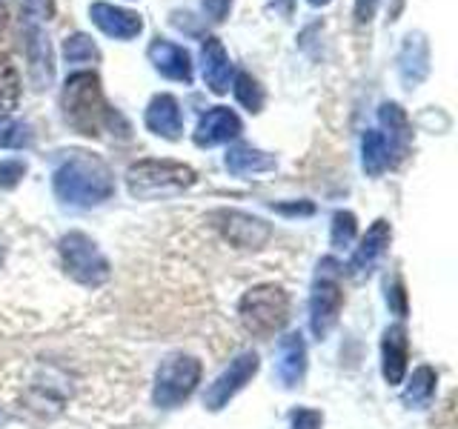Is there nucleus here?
<instances>
[{
    "mask_svg": "<svg viewBox=\"0 0 458 429\" xmlns=\"http://www.w3.org/2000/svg\"><path fill=\"white\" fill-rule=\"evenodd\" d=\"M61 109H64V121L86 138H100L104 132H112L114 126L129 132L121 112H114L106 104L95 72H75V75L66 78L61 92Z\"/></svg>",
    "mask_w": 458,
    "mask_h": 429,
    "instance_id": "obj_1",
    "label": "nucleus"
},
{
    "mask_svg": "<svg viewBox=\"0 0 458 429\" xmlns=\"http://www.w3.org/2000/svg\"><path fill=\"white\" fill-rule=\"evenodd\" d=\"M55 195L69 206H98L112 198L114 178L109 166L89 152H69L52 175Z\"/></svg>",
    "mask_w": 458,
    "mask_h": 429,
    "instance_id": "obj_2",
    "label": "nucleus"
},
{
    "mask_svg": "<svg viewBox=\"0 0 458 429\" xmlns=\"http://www.w3.org/2000/svg\"><path fill=\"white\" fill-rule=\"evenodd\" d=\"M195 183V169L175 161H138L126 172V186L138 200L169 198Z\"/></svg>",
    "mask_w": 458,
    "mask_h": 429,
    "instance_id": "obj_3",
    "label": "nucleus"
},
{
    "mask_svg": "<svg viewBox=\"0 0 458 429\" xmlns=\"http://www.w3.org/2000/svg\"><path fill=\"white\" fill-rule=\"evenodd\" d=\"M238 315L247 332H252L255 338H269L290 318V298L276 283L255 286L241 298Z\"/></svg>",
    "mask_w": 458,
    "mask_h": 429,
    "instance_id": "obj_4",
    "label": "nucleus"
},
{
    "mask_svg": "<svg viewBox=\"0 0 458 429\" xmlns=\"http://www.w3.org/2000/svg\"><path fill=\"white\" fill-rule=\"evenodd\" d=\"M341 272L333 257L318 264L315 272V283H312V295H310V326L315 338H327L329 329L335 326L341 307H344V290H341Z\"/></svg>",
    "mask_w": 458,
    "mask_h": 429,
    "instance_id": "obj_5",
    "label": "nucleus"
},
{
    "mask_svg": "<svg viewBox=\"0 0 458 429\" xmlns=\"http://www.w3.org/2000/svg\"><path fill=\"white\" fill-rule=\"evenodd\" d=\"M200 381V361L192 355H169L155 375V404L161 409H175L195 392Z\"/></svg>",
    "mask_w": 458,
    "mask_h": 429,
    "instance_id": "obj_6",
    "label": "nucleus"
},
{
    "mask_svg": "<svg viewBox=\"0 0 458 429\" xmlns=\"http://www.w3.org/2000/svg\"><path fill=\"white\" fill-rule=\"evenodd\" d=\"M23 49L29 61V78H32L35 89H47L55 80V61L52 46L43 29V12L38 0H26L23 6Z\"/></svg>",
    "mask_w": 458,
    "mask_h": 429,
    "instance_id": "obj_7",
    "label": "nucleus"
},
{
    "mask_svg": "<svg viewBox=\"0 0 458 429\" xmlns=\"http://www.w3.org/2000/svg\"><path fill=\"white\" fill-rule=\"evenodd\" d=\"M61 257L66 275L72 281H78L83 286H100L109 281V261L89 235L69 232L61 240Z\"/></svg>",
    "mask_w": 458,
    "mask_h": 429,
    "instance_id": "obj_8",
    "label": "nucleus"
},
{
    "mask_svg": "<svg viewBox=\"0 0 458 429\" xmlns=\"http://www.w3.org/2000/svg\"><path fill=\"white\" fill-rule=\"evenodd\" d=\"M258 372V355L255 352H243L238 355L233 364H229L218 378L209 383V390L204 395V407L209 412L224 409L229 400H233L243 386H247Z\"/></svg>",
    "mask_w": 458,
    "mask_h": 429,
    "instance_id": "obj_9",
    "label": "nucleus"
},
{
    "mask_svg": "<svg viewBox=\"0 0 458 429\" xmlns=\"http://www.w3.org/2000/svg\"><path fill=\"white\" fill-rule=\"evenodd\" d=\"M215 221H218L224 238L238 249H258V247H264L272 235V229L261 218H252V214H243V212L224 209L215 214Z\"/></svg>",
    "mask_w": 458,
    "mask_h": 429,
    "instance_id": "obj_10",
    "label": "nucleus"
},
{
    "mask_svg": "<svg viewBox=\"0 0 458 429\" xmlns=\"http://www.w3.org/2000/svg\"><path fill=\"white\" fill-rule=\"evenodd\" d=\"M241 118L226 106H215L207 114H200V121L195 126V143L200 149L209 147H221V143H229L233 138L241 135Z\"/></svg>",
    "mask_w": 458,
    "mask_h": 429,
    "instance_id": "obj_11",
    "label": "nucleus"
},
{
    "mask_svg": "<svg viewBox=\"0 0 458 429\" xmlns=\"http://www.w3.org/2000/svg\"><path fill=\"white\" fill-rule=\"evenodd\" d=\"M89 18L100 32L114 40H132L143 32V21L138 12L104 4V0H98V4L89 6Z\"/></svg>",
    "mask_w": 458,
    "mask_h": 429,
    "instance_id": "obj_12",
    "label": "nucleus"
},
{
    "mask_svg": "<svg viewBox=\"0 0 458 429\" xmlns=\"http://www.w3.org/2000/svg\"><path fill=\"white\" fill-rule=\"evenodd\" d=\"M149 63L155 66V72H161L164 78L178 80V83H192V55L183 46L164 38H155L149 43Z\"/></svg>",
    "mask_w": 458,
    "mask_h": 429,
    "instance_id": "obj_13",
    "label": "nucleus"
},
{
    "mask_svg": "<svg viewBox=\"0 0 458 429\" xmlns=\"http://www.w3.org/2000/svg\"><path fill=\"white\" fill-rule=\"evenodd\" d=\"M429 75V43L421 32H410L398 52V78L404 89H415Z\"/></svg>",
    "mask_w": 458,
    "mask_h": 429,
    "instance_id": "obj_14",
    "label": "nucleus"
},
{
    "mask_svg": "<svg viewBox=\"0 0 458 429\" xmlns=\"http://www.w3.org/2000/svg\"><path fill=\"white\" fill-rule=\"evenodd\" d=\"M143 123L152 135L166 138V140H178L183 132V118H181V106L172 95H155L143 114Z\"/></svg>",
    "mask_w": 458,
    "mask_h": 429,
    "instance_id": "obj_15",
    "label": "nucleus"
},
{
    "mask_svg": "<svg viewBox=\"0 0 458 429\" xmlns=\"http://www.w3.org/2000/svg\"><path fill=\"white\" fill-rule=\"evenodd\" d=\"M200 69H204V80L209 86V92L226 95L229 80H233V61L224 49V43L218 38H207L200 46Z\"/></svg>",
    "mask_w": 458,
    "mask_h": 429,
    "instance_id": "obj_16",
    "label": "nucleus"
},
{
    "mask_svg": "<svg viewBox=\"0 0 458 429\" xmlns=\"http://www.w3.org/2000/svg\"><path fill=\"white\" fill-rule=\"evenodd\" d=\"M381 372L390 386H398L407 372V332L404 326H386L381 338Z\"/></svg>",
    "mask_w": 458,
    "mask_h": 429,
    "instance_id": "obj_17",
    "label": "nucleus"
},
{
    "mask_svg": "<svg viewBox=\"0 0 458 429\" xmlns=\"http://www.w3.org/2000/svg\"><path fill=\"white\" fill-rule=\"evenodd\" d=\"M390 240H393V226L386 223L384 218H378L376 223H372L367 229V235L361 240V247L355 249L352 255V261H350V269H352V275H367V272L378 264V257L386 252V247H390Z\"/></svg>",
    "mask_w": 458,
    "mask_h": 429,
    "instance_id": "obj_18",
    "label": "nucleus"
},
{
    "mask_svg": "<svg viewBox=\"0 0 458 429\" xmlns=\"http://www.w3.org/2000/svg\"><path fill=\"white\" fill-rule=\"evenodd\" d=\"M307 372V343L301 335H284L278 343V378L286 390L304 381Z\"/></svg>",
    "mask_w": 458,
    "mask_h": 429,
    "instance_id": "obj_19",
    "label": "nucleus"
},
{
    "mask_svg": "<svg viewBox=\"0 0 458 429\" xmlns=\"http://www.w3.org/2000/svg\"><path fill=\"white\" fill-rule=\"evenodd\" d=\"M224 164L233 175L250 178V175H264V172H272L278 161H276V155H267L255 147H243V143H238V147H233L226 152Z\"/></svg>",
    "mask_w": 458,
    "mask_h": 429,
    "instance_id": "obj_20",
    "label": "nucleus"
},
{
    "mask_svg": "<svg viewBox=\"0 0 458 429\" xmlns=\"http://www.w3.org/2000/svg\"><path fill=\"white\" fill-rule=\"evenodd\" d=\"M390 155H393V143L386 140L384 132H378V129H369V132H364L361 138V164H364V172L367 175H381V172H386V166H390Z\"/></svg>",
    "mask_w": 458,
    "mask_h": 429,
    "instance_id": "obj_21",
    "label": "nucleus"
},
{
    "mask_svg": "<svg viewBox=\"0 0 458 429\" xmlns=\"http://www.w3.org/2000/svg\"><path fill=\"white\" fill-rule=\"evenodd\" d=\"M21 95H23L21 72L6 52H0V114H12L18 109Z\"/></svg>",
    "mask_w": 458,
    "mask_h": 429,
    "instance_id": "obj_22",
    "label": "nucleus"
},
{
    "mask_svg": "<svg viewBox=\"0 0 458 429\" xmlns=\"http://www.w3.org/2000/svg\"><path fill=\"white\" fill-rule=\"evenodd\" d=\"M433 392H436V369L433 366H419L412 372V378L407 383L404 395H401V400H404L410 409H421V407L429 404V400H433Z\"/></svg>",
    "mask_w": 458,
    "mask_h": 429,
    "instance_id": "obj_23",
    "label": "nucleus"
},
{
    "mask_svg": "<svg viewBox=\"0 0 458 429\" xmlns=\"http://www.w3.org/2000/svg\"><path fill=\"white\" fill-rule=\"evenodd\" d=\"M378 121L384 129H390V143H395L398 149H407L410 147V121H407V114L404 109H401L398 104H381L378 109Z\"/></svg>",
    "mask_w": 458,
    "mask_h": 429,
    "instance_id": "obj_24",
    "label": "nucleus"
},
{
    "mask_svg": "<svg viewBox=\"0 0 458 429\" xmlns=\"http://www.w3.org/2000/svg\"><path fill=\"white\" fill-rule=\"evenodd\" d=\"M64 57H66V63H98L100 52L89 35L75 32L64 40Z\"/></svg>",
    "mask_w": 458,
    "mask_h": 429,
    "instance_id": "obj_25",
    "label": "nucleus"
},
{
    "mask_svg": "<svg viewBox=\"0 0 458 429\" xmlns=\"http://www.w3.org/2000/svg\"><path fill=\"white\" fill-rule=\"evenodd\" d=\"M233 92H235L238 104L243 109L261 112V106H264V92H261V86H258V80L252 75H247V72H238L235 80H233Z\"/></svg>",
    "mask_w": 458,
    "mask_h": 429,
    "instance_id": "obj_26",
    "label": "nucleus"
},
{
    "mask_svg": "<svg viewBox=\"0 0 458 429\" xmlns=\"http://www.w3.org/2000/svg\"><path fill=\"white\" fill-rule=\"evenodd\" d=\"M29 143V126L14 121L12 114H0V149H21Z\"/></svg>",
    "mask_w": 458,
    "mask_h": 429,
    "instance_id": "obj_27",
    "label": "nucleus"
},
{
    "mask_svg": "<svg viewBox=\"0 0 458 429\" xmlns=\"http://www.w3.org/2000/svg\"><path fill=\"white\" fill-rule=\"evenodd\" d=\"M355 214L352 212H335L333 214V235H329V240H333L335 249H347L350 243L355 240Z\"/></svg>",
    "mask_w": 458,
    "mask_h": 429,
    "instance_id": "obj_28",
    "label": "nucleus"
},
{
    "mask_svg": "<svg viewBox=\"0 0 458 429\" xmlns=\"http://www.w3.org/2000/svg\"><path fill=\"white\" fill-rule=\"evenodd\" d=\"M26 175V164L23 161H0V189H14Z\"/></svg>",
    "mask_w": 458,
    "mask_h": 429,
    "instance_id": "obj_29",
    "label": "nucleus"
},
{
    "mask_svg": "<svg viewBox=\"0 0 458 429\" xmlns=\"http://www.w3.org/2000/svg\"><path fill=\"white\" fill-rule=\"evenodd\" d=\"M290 421H293L290 429H321L324 426V415L315 412V409H295Z\"/></svg>",
    "mask_w": 458,
    "mask_h": 429,
    "instance_id": "obj_30",
    "label": "nucleus"
},
{
    "mask_svg": "<svg viewBox=\"0 0 458 429\" xmlns=\"http://www.w3.org/2000/svg\"><path fill=\"white\" fill-rule=\"evenodd\" d=\"M386 304H390V309L395 315H401V318L407 315V292H404V286H401V281L386 286Z\"/></svg>",
    "mask_w": 458,
    "mask_h": 429,
    "instance_id": "obj_31",
    "label": "nucleus"
},
{
    "mask_svg": "<svg viewBox=\"0 0 458 429\" xmlns=\"http://www.w3.org/2000/svg\"><path fill=\"white\" fill-rule=\"evenodd\" d=\"M200 4H204V12H207L209 21L221 23L226 14H229V6H233V0H200Z\"/></svg>",
    "mask_w": 458,
    "mask_h": 429,
    "instance_id": "obj_32",
    "label": "nucleus"
},
{
    "mask_svg": "<svg viewBox=\"0 0 458 429\" xmlns=\"http://www.w3.org/2000/svg\"><path fill=\"white\" fill-rule=\"evenodd\" d=\"M376 9H378V0H355V21L369 23L376 18Z\"/></svg>",
    "mask_w": 458,
    "mask_h": 429,
    "instance_id": "obj_33",
    "label": "nucleus"
},
{
    "mask_svg": "<svg viewBox=\"0 0 458 429\" xmlns=\"http://www.w3.org/2000/svg\"><path fill=\"white\" fill-rule=\"evenodd\" d=\"M272 209L281 212V214H312L315 206L310 200H298V204H272Z\"/></svg>",
    "mask_w": 458,
    "mask_h": 429,
    "instance_id": "obj_34",
    "label": "nucleus"
},
{
    "mask_svg": "<svg viewBox=\"0 0 458 429\" xmlns=\"http://www.w3.org/2000/svg\"><path fill=\"white\" fill-rule=\"evenodd\" d=\"M6 252H9V249H6V243H4V238H0V269L6 266Z\"/></svg>",
    "mask_w": 458,
    "mask_h": 429,
    "instance_id": "obj_35",
    "label": "nucleus"
},
{
    "mask_svg": "<svg viewBox=\"0 0 458 429\" xmlns=\"http://www.w3.org/2000/svg\"><path fill=\"white\" fill-rule=\"evenodd\" d=\"M329 0H310V6H327Z\"/></svg>",
    "mask_w": 458,
    "mask_h": 429,
    "instance_id": "obj_36",
    "label": "nucleus"
},
{
    "mask_svg": "<svg viewBox=\"0 0 458 429\" xmlns=\"http://www.w3.org/2000/svg\"><path fill=\"white\" fill-rule=\"evenodd\" d=\"M4 421H6V415H4V412H0V424H4Z\"/></svg>",
    "mask_w": 458,
    "mask_h": 429,
    "instance_id": "obj_37",
    "label": "nucleus"
}]
</instances>
